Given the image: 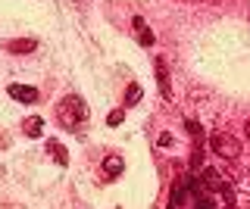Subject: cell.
I'll use <instances>...</instances> for the list:
<instances>
[{
  "label": "cell",
  "mask_w": 250,
  "mask_h": 209,
  "mask_svg": "<svg viewBox=\"0 0 250 209\" xmlns=\"http://www.w3.org/2000/svg\"><path fill=\"white\" fill-rule=\"evenodd\" d=\"M88 103H84L78 94H69V97H62L60 103H57V122L66 131H75V128H82L84 122H88Z\"/></svg>",
  "instance_id": "cell-1"
},
{
  "label": "cell",
  "mask_w": 250,
  "mask_h": 209,
  "mask_svg": "<svg viewBox=\"0 0 250 209\" xmlns=\"http://www.w3.org/2000/svg\"><path fill=\"white\" fill-rule=\"evenodd\" d=\"M209 147H213V153H216V156H222V159H238L241 156L238 137H231L229 131H216V134L209 137Z\"/></svg>",
  "instance_id": "cell-2"
},
{
  "label": "cell",
  "mask_w": 250,
  "mask_h": 209,
  "mask_svg": "<svg viewBox=\"0 0 250 209\" xmlns=\"http://www.w3.org/2000/svg\"><path fill=\"white\" fill-rule=\"evenodd\" d=\"M131 32H135V41L141 44V47H153L156 38L150 32V25L144 22V16H131Z\"/></svg>",
  "instance_id": "cell-3"
},
{
  "label": "cell",
  "mask_w": 250,
  "mask_h": 209,
  "mask_svg": "<svg viewBox=\"0 0 250 209\" xmlns=\"http://www.w3.org/2000/svg\"><path fill=\"white\" fill-rule=\"evenodd\" d=\"M6 94H10L13 100H19V103H38V100H41L38 88H31V84H19V81H13L10 88H6Z\"/></svg>",
  "instance_id": "cell-4"
},
{
  "label": "cell",
  "mask_w": 250,
  "mask_h": 209,
  "mask_svg": "<svg viewBox=\"0 0 250 209\" xmlns=\"http://www.w3.org/2000/svg\"><path fill=\"white\" fill-rule=\"evenodd\" d=\"M200 184H203V188H209V190H216V193H222L225 188H229V181H225V178L219 175L213 166L200 169Z\"/></svg>",
  "instance_id": "cell-5"
},
{
  "label": "cell",
  "mask_w": 250,
  "mask_h": 209,
  "mask_svg": "<svg viewBox=\"0 0 250 209\" xmlns=\"http://www.w3.org/2000/svg\"><path fill=\"white\" fill-rule=\"evenodd\" d=\"M125 172V159L116 156V153H109V156L104 159V181H116Z\"/></svg>",
  "instance_id": "cell-6"
},
{
  "label": "cell",
  "mask_w": 250,
  "mask_h": 209,
  "mask_svg": "<svg viewBox=\"0 0 250 209\" xmlns=\"http://www.w3.org/2000/svg\"><path fill=\"white\" fill-rule=\"evenodd\" d=\"M156 81H160V94L163 97H172V81H169V69H166V59H156Z\"/></svg>",
  "instance_id": "cell-7"
},
{
  "label": "cell",
  "mask_w": 250,
  "mask_h": 209,
  "mask_svg": "<svg viewBox=\"0 0 250 209\" xmlns=\"http://www.w3.org/2000/svg\"><path fill=\"white\" fill-rule=\"evenodd\" d=\"M22 131H25V137H41L44 134V119L41 115H28V119L22 122Z\"/></svg>",
  "instance_id": "cell-8"
},
{
  "label": "cell",
  "mask_w": 250,
  "mask_h": 209,
  "mask_svg": "<svg viewBox=\"0 0 250 209\" xmlns=\"http://www.w3.org/2000/svg\"><path fill=\"white\" fill-rule=\"evenodd\" d=\"M47 153L53 156V162H57V166H69V150H66L60 141H50V144H47Z\"/></svg>",
  "instance_id": "cell-9"
},
{
  "label": "cell",
  "mask_w": 250,
  "mask_h": 209,
  "mask_svg": "<svg viewBox=\"0 0 250 209\" xmlns=\"http://www.w3.org/2000/svg\"><path fill=\"white\" fill-rule=\"evenodd\" d=\"M35 47H38L35 38H22V41H10V44H6V50H10V53H31Z\"/></svg>",
  "instance_id": "cell-10"
},
{
  "label": "cell",
  "mask_w": 250,
  "mask_h": 209,
  "mask_svg": "<svg viewBox=\"0 0 250 209\" xmlns=\"http://www.w3.org/2000/svg\"><path fill=\"white\" fill-rule=\"evenodd\" d=\"M141 97H144V88H141V84H128V94H125V110H128V106H135Z\"/></svg>",
  "instance_id": "cell-11"
},
{
  "label": "cell",
  "mask_w": 250,
  "mask_h": 209,
  "mask_svg": "<svg viewBox=\"0 0 250 209\" xmlns=\"http://www.w3.org/2000/svg\"><path fill=\"white\" fill-rule=\"evenodd\" d=\"M185 128H188V134H191V137H194V141H197V144L203 141V125H200V122L188 119V122H185Z\"/></svg>",
  "instance_id": "cell-12"
},
{
  "label": "cell",
  "mask_w": 250,
  "mask_h": 209,
  "mask_svg": "<svg viewBox=\"0 0 250 209\" xmlns=\"http://www.w3.org/2000/svg\"><path fill=\"white\" fill-rule=\"evenodd\" d=\"M122 119H125V106H122V110H113V113H109V128H119L122 125Z\"/></svg>",
  "instance_id": "cell-13"
},
{
  "label": "cell",
  "mask_w": 250,
  "mask_h": 209,
  "mask_svg": "<svg viewBox=\"0 0 250 209\" xmlns=\"http://www.w3.org/2000/svg\"><path fill=\"white\" fill-rule=\"evenodd\" d=\"M156 144H160V147H163V150H169V147H172V144H175V134H172V131H163V134H160V137H156Z\"/></svg>",
  "instance_id": "cell-14"
},
{
  "label": "cell",
  "mask_w": 250,
  "mask_h": 209,
  "mask_svg": "<svg viewBox=\"0 0 250 209\" xmlns=\"http://www.w3.org/2000/svg\"><path fill=\"white\" fill-rule=\"evenodd\" d=\"M194 209H216V203L207 197H194Z\"/></svg>",
  "instance_id": "cell-15"
},
{
  "label": "cell",
  "mask_w": 250,
  "mask_h": 209,
  "mask_svg": "<svg viewBox=\"0 0 250 209\" xmlns=\"http://www.w3.org/2000/svg\"><path fill=\"white\" fill-rule=\"evenodd\" d=\"M244 131H247V137H250V122H247V128H244Z\"/></svg>",
  "instance_id": "cell-16"
}]
</instances>
